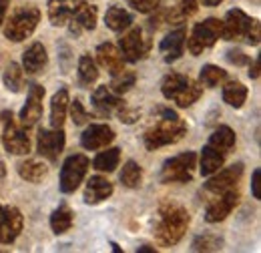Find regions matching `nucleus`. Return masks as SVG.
I'll use <instances>...</instances> for the list:
<instances>
[{
    "mask_svg": "<svg viewBox=\"0 0 261 253\" xmlns=\"http://www.w3.org/2000/svg\"><path fill=\"white\" fill-rule=\"evenodd\" d=\"M4 175H6V167H4V163L0 159V177H4Z\"/></svg>",
    "mask_w": 261,
    "mask_h": 253,
    "instance_id": "obj_48",
    "label": "nucleus"
},
{
    "mask_svg": "<svg viewBox=\"0 0 261 253\" xmlns=\"http://www.w3.org/2000/svg\"><path fill=\"white\" fill-rule=\"evenodd\" d=\"M111 247H113V251L121 253V247H119V245H117V243H111Z\"/></svg>",
    "mask_w": 261,
    "mask_h": 253,
    "instance_id": "obj_49",
    "label": "nucleus"
},
{
    "mask_svg": "<svg viewBox=\"0 0 261 253\" xmlns=\"http://www.w3.org/2000/svg\"><path fill=\"white\" fill-rule=\"evenodd\" d=\"M239 203V193L233 189L227 191L223 195H217L215 201H211L205 209V221L207 223H219L227 217L229 213L235 209V205Z\"/></svg>",
    "mask_w": 261,
    "mask_h": 253,
    "instance_id": "obj_16",
    "label": "nucleus"
},
{
    "mask_svg": "<svg viewBox=\"0 0 261 253\" xmlns=\"http://www.w3.org/2000/svg\"><path fill=\"white\" fill-rule=\"evenodd\" d=\"M68 91L61 89L59 93H55L53 100H50V127L53 129H63L66 119V111H68Z\"/></svg>",
    "mask_w": 261,
    "mask_h": 253,
    "instance_id": "obj_25",
    "label": "nucleus"
},
{
    "mask_svg": "<svg viewBox=\"0 0 261 253\" xmlns=\"http://www.w3.org/2000/svg\"><path fill=\"white\" fill-rule=\"evenodd\" d=\"M225 163V155L217 149H213L211 145H205L203 151H201V159H199V171L203 177H209L213 175L215 171H219Z\"/></svg>",
    "mask_w": 261,
    "mask_h": 253,
    "instance_id": "obj_24",
    "label": "nucleus"
},
{
    "mask_svg": "<svg viewBox=\"0 0 261 253\" xmlns=\"http://www.w3.org/2000/svg\"><path fill=\"white\" fill-rule=\"evenodd\" d=\"M159 113H161V119L157 121V125L147 129V133H145V137H143L145 147H147L149 151L161 149V147H167V145H175V143H179V141L185 137V133H187L185 121H183L177 113H173V111H169V109H161Z\"/></svg>",
    "mask_w": 261,
    "mask_h": 253,
    "instance_id": "obj_2",
    "label": "nucleus"
},
{
    "mask_svg": "<svg viewBox=\"0 0 261 253\" xmlns=\"http://www.w3.org/2000/svg\"><path fill=\"white\" fill-rule=\"evenodd\" d=\"M137 253H155V249H153V247H149V245H143V247H139V249H137Z\"/></svg>",
    "mask_w": 261,
    "mask_h": 253,
    "instance_id": "obj_47",
    "label": "nucleus"
},
{
    "mask_svg": "<svg viewBox=\"0 0 261 253\" xmlns=\"http://www.w3.org/2000/svg\"><path fill=\"white\" fill-rule=\"evenodd\" d=\"M197 8H199V0H181V4H179V12L183 14V18L193 16Z\"/></svg>",
    "mask_w": 261,
    "mask_h": 253,
    "instance_id": "obj_41",
    "label": "nucleus"
},
{
    "mask_svg": "<svg viewBox=\"0 0 261 253\" xmlns=\"http://www.w3.org/2000/svg\"><path fill=\"white\" fill-rule=\"evenodd\" d=\"M241 175H243V165L241 163L231 165L227 169H219L213 175H209L211 179L205 183V193H211V195L217 197V195H223L227 191H233L237 187Z\"/></svg>",
    "mask_w": 261,
    "mask_h": 253,
    "instance_id": "obj_12",
    "label": "nucleus"
},
{
    "mask_svg": "<svg viewBox=\"0 0 261 253\" xmlns=\"http://www.w3.org/2000/svg\"><path fill=\"white\" fill-rule=\"evenodd\" d=\"M197 167V155L193 151L175 155L173 159H167L161 169V183H189L193 179V171Z\"/></svg>",
    "mask_w": 261,
    "mask_h": 253,
    "instance_id": "obj_7",
    "label": "nucleus"
},
{
    "mask_svg": "<svg viewBox=\"0 0 261 253\" xmlns=\"http://www.w3.org/2000/svg\"><path fill=\"white\" fill-rule=\"evenodd\" d=\"M98 79V68L95 61L89 55H83L79 59V85L89 89L91 85H95Z\"/></svg>",
    "mask_w": 261,
    "mask_h": 253,
    "instance_id": "obj_30",
    "label": "nucleus"
},
{
    "mask_svg": "<svg viewBox=\"0 0 261 253\" xmlns=\"http://www.w3.org/2000/svg\"><path fill=\"white\" fill-rule=\"evenodd\" d=\"M249 77L251 79H259V59H255L253 64L249 66Z\"/></svg>",
    "mask_w": 261,
    "mask_h": 253,
    "instance_id": "obj_45",
    "label": "nucleus"
},
{
    "mask_svg": "<svg viewBox=\"0 0 261 253\" xmlns=\"http://www.w3.org/2000/svg\"><path fill=\"white\" fill-rule=\"evenodd\" d=\"M259 20L247 16L241 8H233L221 20L223 40H247L249 44H259Z\"/></svg>",
    "mask_w": 261,
    "mask_h": 253,
    "instance_id": "obj_4",
    "label": "nucleus"
},
{
    "mask_svg": "<svg viewBox=\"0 0 261 253\" xmlns=\"http://www.w3.org/2000/svg\"><path fill=\"white\" fill-rule=\"evenodd\" d=\"M119 161H121V149L111 147V149L98 153L95 161H93V167L97 171H102V173H113L119 167Z\"/></svg>",
    "mask_w": 261,
    "mask_h": 253,
    "instance_id": "obj_33",
    "label": "nucleus"
},
{
    "mask_svg": "<svg viewBox=\"0 0 261 253\" xmlns=\"http://www.w3.org/2000/svg\"><path fill=\"white\" fill-rule=\"evenodd\" d=\"M209 145L225 155L227 151H231V149L235 147V133H233V129H231V127H225V125L219 127V129H215L213 135L209 137Z\"/></svg>",
    "mask_w": 261,
    "mask_h": 253,
    "instance_id": "obj_28",
    "label": "nucleus"
},
{
    "mask_svg": "<svg viewBox=\"0 0 261 253\" xmlns=\"http://www.w3.org/2000/svg\"><path fill=\"white\" fill-rule=\"evenodd\" d=\"M259 177H261V171L259 169H255V171H253V175H251V191H253V197H255V199H261Z\"/></svg>",
    "mask_w": 261,
    "mask_h": 253,
    "instance_id": "obj_43",
    "label": "nucleus"
},
{
    "mask_svg": "<svg viewBox=\"0 0 261 253\" xmlns=\"http://www.w3.org/2000/svg\"><path fill=\"white\" fill-rule=\"evenodd\" d=\"M36 151L40 157L55 163L65 151V131L63 129H40L36 139Z\"/></svg>",
    "mask_w": 261,
    "mask_h": 253,
    "instance_id": "obj_11",
    "label": "nucleus"
},
{
    "mask_svg": "<svg viewBox=\"0 0 261 253\" xmlns=\"http://www.w3.org/2000/svg\"><path fill=\"white\" fill-rule=\"evenodd\" d=\"M72 221H74V213L70 211V207L68 205H61L50 215V229L57 235H63V233H66L72 227Z\"/></svg>",
    "mask_w": 261,
    "mask_h": 253,
    "instance_id": "obj_29",
    "label": "nucleus"
},
{
    "mask_svg": "<svg viewBox=\"0 0 261 253\" xmlns=\"http://www.w3.org/2000/svg\"><path fill=\"white\" fill-rule=\"evenodd\" d=\"M48 64L46 48L40 42H33L24 53H22V70L27 74H40Z\"/></svg>",
    "mask_w": 261,
    "mask_h": 253,
    "instance_id": "obj_19",
    "label": "nucleus"
},
{
    "mask_svg": "<svg viewBox=\"0 0 261 253\" xmlns=\"http://www.w3.org/2000/svg\"><path fill=\"white\" fill-rule=\"evenodd\" d=\"M111 195H113V183L107 177L95 175L87 181V187H85V203L87 205H97L100 201L109 199Z\"/></svg>",
    "mask_w": 261,
    "mask_h": 253,
    "instance_id": "obj_21",
    "label": "nucleus"
},
{
    "mask_svg": "<svg viewBox=\"0 0 261 253\" xmlns=\"http://www.w3.org/2000/svg\"><path fill=\"white\" fill-rule=\"evenodd\" d=\"M0 213H2V207H0Z\"/></svg>",
    "mask_w": 261,
    "mask_h": 253,
    "instance_id": "obj_50",
    "label": "nucleus"
},
{
    "mask_svg": "<svg viewBox=\"0 0 261 253\" xmlns=\"http://www.w3.org/2000/svg\"><path fill=\"white\" fill-rule=\"evenodd\" d=\"M38 20H40V10L29 4V6H20L16 8L8 20H4V36L12 42H22L27 40L38 27Z\"/></svg>",
    "mask_w": 261,
    "mask_h": 253,
    "instance_id": "obj_5",
    "label": "nucleus"
},
{
    "mask_svg": "<svg viewBox=\"0 0 261 253\" xmlns=\"http://www.w3.org/2000/svg\"><path fill=\"white\" fill-rule=\"evenodd\" d=\"M105 22H107V27H109L111 31L123 32L125 29L130 27L133 16H130L125 8H121V6H111V8L107 10V14H105Z\"/></svg>",
    "mask_w": 261,
    "mask_h": 253,
    "instance_id": "obj_27",
    "label": "nucleus"
},
{
    "mask_svg": "<svg viewBox=\"0 0 261 253\" xmlns=\"http://www.w3.org/2000/svg\"><path fill=\"white\" fill-rule=\"evenodd\" d=\"M42 98H44V89L38 85V83H33L29 87V96H27V105L22 107L20 115H18V125L22 129H33L40 117H42Z\"/></svg>",
    "mask_w": 261,
    "mask_h": 253,
    "instance_id": "obj_13",
    "label": "nucleus"
},
{
    "mask_svg": "<svg viewBox=\"0 0 261 253\" xmlns=\"http://www.w3.org/2000/svg\"><path fill=\"white\" fill-rule=\"evenodd\" d=\"M225 81H227V70L215 66V64H205L199 72V83L203 87H209V89H215Z\"/></svg>",
    "mask_w": 261,
    "mask_h": 253,
    "instance_id": "obj_34",
    "label": "nucleus"
},
{
    "mask_svg": "<svg viewBox=\"0 0 261 253\" xmlns=\"http://www.w3.org/2000/svg\"><path fill=\"white\" fill-rule=\"evenodd\" d=\"M8 6H10V0H0V27H2V22L6 20V12H8Z\"/></svg>",
    "mask_w": 261,
    "mask_h": 253,
    "instance_id": "obj_44",
    "label": "nucleus"
},
{
    "mask_svg": "<svg viewBox=\"0 0 261 253\" xmlns=\"http://www.w3.org/2000/svg\"><path fill=\"white\" fill-rule=\"evenodd\" d=\"M16 169H18V175L29 183H40L48 173L46 163H42L38 159H27V161L18 163Z\"/></svg>",
    "mask_w": 261,
    "mask_h": 253,
    "instance_id": "obj_26",
    "label": "nucleus"
},
{
    "mask_svg": "<svg viewBox=\"0 0 261 253\" xmlns=\"http://www.w3.org/2000/svg\"><path fill=\"white\" fill-rule=\"evenodd\" d=\"M119 179H121V183L125 187L137 189L141 185V181H143V169H141V165H137L135 161H127L123 165V171H121Z\"/></svg>",
    "mask_w": 261,
    "mask_h": 253,
    "instance_id": "obj_35",
    "label": "nucleus"
},
{
    "mask_svg": "<svg viewBox=\"0 0 261 253\" xmlns=\"http://www.w3.org/2000/svg\"><path fill=\"white\" fill-rule=\"evenodd\" d=\"M113 139H115V131L111 127L105 123H93L81 135V145L87 151H97V149H105L107 145H111Z\"/></svg>",
    "mask_w": 261,
    "mask_h": 253,
    "instance_id": "obj_15",
    "label": "nucleus"
},
{
    "mask_svg": "<svg viewBox=\"0 0 261 253\" xmlns=\"http://www.w3.org/2000/svg\"><path fill=\"white\" fill-rule=\"evenodd\" d=\"M129 6L141 14H151V12L159 10L161 0H129Z\"/></svg>",
    "mask_w": 261,
    "mask_h": 253,
    "instance_id": "obj_38",
    "label": "nucleus"
},
{
    "mask_svg": "<svg viewBox=\"0 0 261 253\" xmlns=\"http://www.w3.org/2000/svg\"><path fill=\"white\" fill-rule=\"evenodd\" d=\"M22 225H24V219H22L20 209L10 207V205L4 207L0 213V243H4V245L12 243L20 235Z\"/></svg>",
    "mask_w": 261,
    "mask_h": 253,
    "instance_id": "obj_14",
    "label": "nucleus"
},
{
    "mask_svg": "<svg viewBox=\"0 0 261 253\" xmlns=\"http://www.w3.org/2000/svg\"><path fill=\"white\" fill-rule=\"evenodd\" d=\"M221 245H223V241L215 235H199V237H195L191 249L193 251H219Z\"/></svg>",
    "mask_w": 261,
    "mask_h": 253,
    "instance_id": "obj_37",
    "label": "nucleus"
},
{
    "mask_svg": "<svg viewBox=\"0 0 261 253\" xmlns=\"http://www.w3.org/2000/svg\"><path fill=\"white\" fill-rule=\"evenodd\" d=\"M70 117H72V123H74V125H85V123L89 121V113L85 111L81 98H74V100L70 103Z\"/></svg>",
    "mask_w": 261,
    "mask_h": 253,
    "instance_id": "obj_39",
    "label": "nucleus"
},
{
    "mask_svg": "<svg viewBox=\"0 0 261 253\" xmlns=\"http://www.w3.org/2000/svg\"><path fill=\"white\" fill-rule=\"evenodd\" d=\"M97 61L102 68L109 70L111 77L117 74V72H121V70L125 68V59L121 57L119 48H117L115 44H111V42H102V44H98Z\"/></svg>",
    "mask_w": 261,
    "mask_h": 253,
    "instance_id": "obj_20",
    "label": "nucleus"
},
{
    "mask_svg": "<svg viewBox=\"0 0 261 253\" xmlns=\"http://www.w3.org/2000/svg\"><path fill=\"white\" fill-rule=\"evenodd\" d=\"M2 81H4V87H6L8 91H12V93H20V91L24 89V83H27L22 66L16 63H10L8 66H6V70H4Z\"/></svg>",
    "mask_w": 261,
    "mask_h": 253,
    "instance_id": "obj_32",
    "label": "nucleus"
},
{
    "mask_svg": "<svg viewBox=\"0 0 261 253\" xmlns=\"http://www.w3.org/2000/svg\"><path fill=\"white\" fill-rule=\"evenodd\" d=\"M135 81H137V74L133 70H121L117 74H113L111 79V85L109 89L115 93V95H125L127 91H130V87H135Z\"/></svg>",
    "mask_w": 261,
    "mask_h": 253,
    "instance_id": "obj_36",
    "label": "nucleus"
},
{
    "mask_svg": "<svg viewBox=\"0 0 261 253\" xmlns=\"http://www.w3.org/2000/svg\"><path fill=\"white\" fill-rule=\"evenodd\" d=\"M219 38H221V20L219 18H207V20L197 22L193 27V32L185 44L193 57H199V55H203V50L211 48Z\"/></svg>",
    "mask_w": 261,
    "mask_h": 253,
    "instance_id": "obj_8",
    "label": "nucleus"
},
{
    "mask_svg": "<svg viewBox=\"0 0 261 253\" xmlns=\"http://www.w3.org/2000/svg\"><path fill=\"white\" fill-rule=\"evenodd\" d=\"M91 100H93V107L97 109V113L102 115V117L115 113V111L119 109V105L123 103V100L119 98V95H115L107 85H105V87H97L93 96H91Z\"/></svg>",
    "mask_w": 261,
    "mask_h": 253,
    "instance_id": "obj_23",
    "label": "nucleus"
},
{
    "mask_svg": "<svg viewBox=\"0 0 261 253\" xmlns=\"http://www.w3.org/2000/svg\"><path fill=\"white\" fill-rule=\"evenodd\" d=\"M97 16H98L97 8H95V6H91L89 2L81 0V4L76 6L74 14H72V16H70V20L66 22L70 34L79 36L83 31H93V29L97 27Z\"/></svg>",
    "mask_w": 261,
    "mask_h": 253,
    "instance_id": "obj_17",
    "label": "nucleus"
},
{
    "mask_svg": "<svg viewBox=\"0 0 261 253\" xmlns=\"http://www.w3.org/2000/svg\"><path fill=\"white\" fill-rule=\"evenodd\" d=\"M89 157L83 155V153H76V155H70L63 163V169H61V191L63 193H74L79 189V185L83 183L87 171H89Z\"/></svg>",
    "mask_w": 261,
    "mask_h": 253,
    "instance_id": "obj_9",
    "label": "nucleus"
},
{
    "mask_svg": "<svg viewBox=\"0 0 261 253\" xmlns=\"http://www.w3.org/2000/svg\"><path fill=\"white\" fill-rule=\"evenodd\" d=\"M185 42H187V32L185 29H177V31H171L159 44V50L163 55V59L167 63H173L177 61L183 50H185Z\"/></svg>",
    "mask_w": 261,
    "mask_h": 253,
    "instance_id": "obj_18",
    "label": "nucleus"
},
{
    "mask_svg": "<svg viewBox=\"0 0 261 253\" xmlns=\"http://www.w3.org/2000/svg\"><path fill=\"white\" fill-rule=\"evenodd\" d=\"M2 119V145L10 155H27L31 151V139L27 135V129L16 123L14 115L10 111H4L0 115Z\"/></svg>",
    "mask_w": 261,
    "mask_h": 253,
    "instance_id": "obj_6",
    "label": "nucleus"
},
{
    "mask_svg": "<svg viewBox=\"0 0 261 253\" xmlns=\"http://www.w3.org/2000/svg\"><path fill=\"white\" fill-rule=\"evenodd\" d=\"M151 40L145 36L141 29H133L119 40V53L125 59V63H139L149 55Z\"/></svg>",
    "mask_w": 261,
    "mask_h": 253,
    "instance_id": "obj_10",
    "label": "nucleus"
},
{
    "mask_svg": "<svg viewBox=\"0 0 261 253\" xmlns=\"http://www.w3.org/2000/svg\"><path fill=\"white\" fill-rule=\"evenodd\" d=\"M115 113H117V117H119L123 123H129V125L139 119V113H137V111H133V109H129V107L125 105V100L119 105V109H117Z\"/></svg>",
    "mask_w": 261,
    "mask_h": 253,
    "instance_id": "obj_40",
    "label": "nucleus"
},
{
    "mask_svg": "<svg viewBox=\"0 0 261 253\" xmlns=\"http://www.w3.org/2000/svg\"><path fill=\"white\" fill-rule=\"evenodd\" d=\"M223 100L227 103L229 107L241 109L243 103L247 100V87L239 81H231L223 87Z\"/></svg>",
    "mask_w": 261,
    "mask_h": 253,
    "instance_id": "obj_31",
    "label": "nucleus"
},
{
    "mask_svg": "<svg viewBox=\"0 0 261 253\" xmlns=\"http://www.w3.org/2000/svg\"><path fill=\"white\" fill-rule=\"evenodd\" d=\"M199 2H201L203 6H209V8H211V6H219L223 0H199Z\"/></svg>",
    "mask_w": 261,
    "mask_h": 253,
    "instance_id": "obj_46",
    "label": "nucleus"
},
{
    "mask_svg": "<svg viewBox=\"0 0 261 253\" xmlns=\"http://www.w3.org/2000/svg\"><path fill=\"white\" fill-rule=\"evenodd\" d=\"M81 0H48V20L53 27H65Z\"/></svg>",
    "mask_w": 261,
    "mask_h": 253,
    "instance_id": "obj_22",
    "label": "nucleus"
},
{
    "mask_svg": "<svg viewBox=\"0 0 261 253\" xmlns=\"http://www.w3.org/2000/svg\"><path fill=\"white\" fill-rule=\"evenodd\" d=\"M189 213L183 205L167 201L159 207V215H157V223H155V235L159 239L161 245H177L187 227H189Z\"/></svg>",
    "mask_w": 261,
    "mask_h": 253,
    "instance_id": "obj_1",
    "label": "nucleus"
},
{
    "mask_svg": "<svg viewBox=\"0 0 261 253\" xmlns=\"http://www.w3.org/2000/svg\"><path fill=\"white\" fill-rule=\"evenodd\" d=\"M227 61L231 64H235V66H241V64H247L249 63V59L243 55V50H229L227 53Z\"/></svg>",
    "mask_w": 261,
    "mask_h": 253,
    "instance_id": "obj_42",
    "label": "nucleus"
},
{
    "mask_svg": "<svg viewBox=\"0 0 261 253\" xmlns=\"http://www.w3.org/2000/svg\"><path fill=\"white\" fill-rule=\"evenodd\" d=\"M161 93L165 98L173 100L177 107L187 109L193 103L199 100V96L203 93V85L193 81L187 74H179V72H171L167 74L161 83Z\"/></svg>",
    "mask_w": 261,
    "mask_h": 253,
    "instance_id": "obj_3",
    "label": "nucleus"
}]
</instances>
